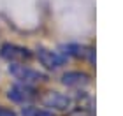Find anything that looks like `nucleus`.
Instances as JSON below:
<instances>
[{
  "label": "nucleus",
  "instance_id": "nucleus-1",
  "mask_svg": "<svg viewBox=\"0 0 123 116\" xmlns=\"http://www.w3.org/2000/svg\"><path fill=\"white\" fill-rule=\"evenodd\" d=\"M9 72L12 74L21 85H28V86L46 79V76L42 72H39L35 69H30V67H26L23 63H11L9 65Z\"/></svg>",
  "mask_w": 123,
  "mask_h": 116
},
{
  "label": "nucleus",
  "instance_id": "nucleus-2",
  "mask_svg": "<svg viewBox=\"0 0 123 116\" xmlns=\"http://www.w3.org/2000/svg\"><path fill=\"white\" fill-rule=\"evenodd\" d=\"M0 56L4 60H7L9 63H21L25 60L32 58V51L26 49L23 46H18V44H4L0 48Z\"/></svg>",
  "mask_w": 123,
  "mask_h": 116
},
{
  "label": "nucleus",
  "instance_id": "nucleus-3",
  "mask_svg": "<svg viewBox=\"0 0 123 116\" xmlns=\"http://www.w3.org/2000/svg\"><path fill=\"white\" fill-rule=\"evenodd\" d=\"M7 97L11 98L12 102L16 104H30L32 100H35L37 97V92L33 86H28V85H14L9 88L7 92Z\"/></svg>",
  "mask_w": 123,
  "mask_h": 116
},
{
  "label": "nucleus",
  "instance_id": "nucleus-4",
  "mask_svg": "<svg viewBox=\"0 0 123 116\" xmlns=\"http://www.w3.org/2000/svg\"><path fill=\"white\" fill-rule=\"evenodd\" d=\"M37 58L44 67L48 69H58L65 63V56L60 55L56 51H51V49H46V48H39L37 49Z\"/></svg>",
  "mask_w": 123,
  "mask_h": 116
},
{
  "label": "nucleus",
  "instance_id": "nucleus-5",
  "mask_svg": "<svg viewBox=\"0 0 123 116\" xmlns=\"http://www.w3.org/2000/svg\"><path fill=\"white\" fill-rule=\"evenodd\" d=\"M72 104H74V100L70 97L58 93V92H51L44 97V106L51 109H58V111H67V109L72 107Z\"/></svg>",
  "mask_w": 123,
  "mask_h": 116
},
{
  "label": "nucleus",
  "instance_id": "nucleus-6",
  "mask_svg": "<svg viewBox=\"0 0 123 116\" xmlns=\"http://www.w3.org/2000/svg\"><path fill=\"white\" fill-rule=\"evenodd\" d=\"M62 83L70 88H85L90 83V76L86 72H79V70H70L62 76Z\"/></svg>",
  "mask_w": 123,
  "mask_h": 116
},
{
  "label": "nucleus",
  "instance_id": "nucleus-7",
  "mask_svg": "<svg viewBox=\"0 0 123 116\" xmlns=\"http://www.w3.org/2000/svg\"><path fill=\"white\" fill-rule=\"evenodd\" d=\"M21 114L23 116H55L53 113L46 111V109H39V107H25Z\"/></svg>",
  "mask_w": 123,
  "mask_h": 116
},
{
  "label": "nucleus",
  "instance_id": "nucleus-8",
  "mask_svg": "<svg viewBox=\"0 0 123 116\" xmlns=\"http://www.w3.org/2000/svg\"><path fill=\"white\" fill-rule=\"evenodd\" d=\"M0 116H16L11 109H5V107H2L0 106Z\"/></svg>",
  "mask_w": 123,
  "mask_h": 116
}]
</instances>
